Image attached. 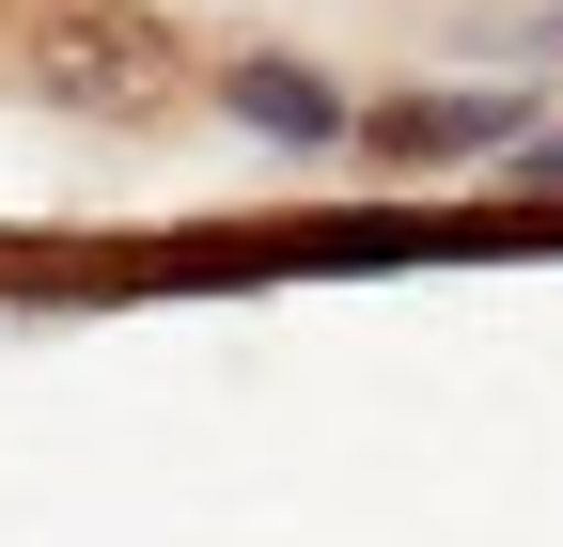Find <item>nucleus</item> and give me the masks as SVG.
<instances>
[{
	"label": "nucleus",
	"instance_id": "nucleus-2",
	"mask_svg": "<svg viewBox=\"0 0 563 547\" xmlns=\"http://www.w3.org/2000/svg\"><path fill=\"white\" fill-rule=\"evenodd\" d=\"M532 142V94H376L361 110V157L391 172H454V157H517Z\"/></svg>",
	"mask_w": 563,
	"mask_h": 547
},
{
	"label": "nucleus",
	"instance_id": "nucleus-5",
	"mask_svg": "<svg viewBox=\"0 0 563 547\" xmlns=\"http://www.w3.org/2000/svg\"><path fill=\"white\" fill-rule=\"evenodd\" d=\"M517 157H532V188H548V203H563V142H517Z\"/></svg>",
	"mask_w": 563,
	"mask_h": 547
},
{
	"label": "nucleus",
	"instance_id": "nucleus-3",
	"mask_svg": "<svg viewBox=\"0 0 563 547\" xmlns=\"http://www.w3.org/2000/svg\"><path fill=\"white\" fill-rule=\"evenodd\" d=\"M203 94H220L251 142H282V157H344V142H361V94H329L313 63H282V47H235Z\"/></svg>",
	"mask_w": 563,
	"mask_h": 547
},
{
	"label": "nucleus",
	"instance_id": "nucleus-4",
	"mask_svg": "<svg viewBox=\"0 0 563 547\" xmlns=\"http://www.w3.org/2000/svg\"><path fill=\"white\" fill-rule=\"evenodd\" d=\"M501 47H532V63H563V16H517V32H501Z\"/></svg>",
	"mask_w": 563,
	"mask_h": 547
},
{
	"label": "nucleus",
	"instance_id": "nucleus-6",
	"mask_svg": "<svg viewBox=\"0 0 563 547\" xmlns=\"http://www.w3.org/2000/svg\"><path fill=\"white\" fill-rule=\"evenodd\" d=\"M0 16H32V0H0Z\"/></svg>",
	"mask_w": 563,
	"mask_h": 547
},
{
	"label": "nucleus",
	"instance_id": "nucleus-1",
	"mask_svg": "<svg viewBox=\"0 0 563 547\" xmlns=\"http://www.w3.org/2000/svg\"><path fill=\"white\" fill-rule=\"evenodd\" d=\"M16 94L79 125H173L188 110V32L157 0H32L16 16Z\"/></svg>",
	"mask_w": 563,
	"mask_h": 547
}]
</instances>
